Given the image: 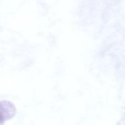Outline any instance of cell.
<instances>
[{"instance_id": "6da1fadb", "label": "cell", "mask_w": 125, "mask_h": 125, "mask_svg": "<svg viewBox=\"0 0 125 125\" xmlns=\"http://www.w3.org/2000/svg\"><path fill=\"white\" fill-rule=\"evenodd\" d=\"M15 114V108L8 101L0 102V125H3L7 120L10 119Z\"/></svg>"}]
</instances>
